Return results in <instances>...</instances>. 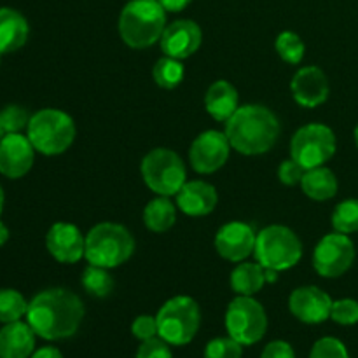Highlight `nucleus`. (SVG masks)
<instances>
[{
	"label": "nucleus",
	"instance_id": "e433bc0d",
	"mask_svg": "<svg viewBox=\"0 0 358 358\" xmlns=\"http://www.w3.org/2000/svg\"><path fill=\"white\" fill-rule=\"evenodd\" d=\"M304 168L301 166L297 161H294L292 157L290 159H285L278 168V178L282 184L285 185H297L301 184L304 177Z\"/></svg>",
	"mask_w": 358,
	"mask_h": 358
},
{
	"label": "nucleus",
	"instance_id": "7ed1b4c3",
	"mask_svg": "<svg viewBox=\"0 0 358 358\" xmlns=\"http://www.w3.org/2000/svg\"><path fill=\"white\" fill-rule=\"evenodd\" d=\"M119 35L133 49H147L161 41L166 10L157 0H129L119 14Z\"/></svg>",
	"mask_w": 358,
	"mask_h": 358
},
{
	"label": "nucleus",
	"instance_id": "f704fd0d",
	"mask_svg": "<svg viewBox=\"0 0 358 358\" xmlns=\"http://www.w3.org/2000/svg\"><path fill=\"white\" fill-rule=\"evenodd\" d=\"M135 358H173V355H171L170 345L156 336V338L142 341V345L136 350Z\"/></svg>",
	"mask_w": 358,
	"mask_h": 358
},
{
	"label": "nucleus",
	"instance_id": "b1692460",
	"mask_svg": "<svg viewBox=\"0 0 358 358\" xmlns=\"http://www.w3.org/2000/svg\"><path fill=\"white\" fill-rule=\"evenodd\" d=\"M231 289L238 296H255L266 285V271L257 261L240 262L231 273Z\"/></svg>",
	"mask_w": 358,
	"mask_h": 358
},
{
	"label": "nucleus",
	"instance_id": "4468645a",
	"mask_svg": "<svg viewBox=\"0 0 358 358\" xmlns=\"http://www.w3.org/2000/svg\"><path fill=\"white\" fill-rule=\"evenodd\" d=\"M332 303L327 292L315 285L299 287L289 297V310L303 324H322L331 318Z\"/></svg>",
	"mask_w": 358,
	"mask_h": 358
},
{
	"label": "nucleus",
	"instance_id": "c85d7f7f",
	"mask_svg": "<svg viewBox=\"0 0 358 358\" xmlns=\"http://www.w3.org/2000/svg\"><path fill=\"white\" fill-rule=\"evenodd\" d=\"M276 52L280 58L289 65H299L306 52V45H304L303 38L296 34V31H282L275 41Z\"/></svg>",
	"mask_w": 358,
	"mask_h": 358
},
{
	"label": "nucleus",
	"instance_id": "473e14b6",
	"mask_svg": "<svg viewBox=\"0 0 358 358\" xmlns=\"http://www.w3.org/2000/svg\"><path fill=\"white\" fill-rule=\"evenodd\" d=\"M310 358H350L348 350L339 339L322 338L311 348Z\"/></svg>",
	"mask_w": 358,
	"mask_h": 358
},
{
	"label": "nucleus",
	"instance_id": "a18cd8bd",
	"mask_svg": "<svg viewBox=\"0 0 358 358\" xmlns=\"http://www.w3.org/2000/svg\"><path fill=\"white\" fill-rule=\"evenodd\" d=\"M3 136H6V131H3V129H2V126H0V140H2Z\"/></svg>",
	"mask_w": 358,
	"mask_h": 358
},
{
	"label": "nucleus",
	"instance_id": "0eeeda50",
	"mask_svg": "<svg viewBox=\"0 0 358 358\" xmlns=\"http://www.w3.org/2000/svg\"><path fill=\"white\" fill-rule=\"evenodd\" d=\"M254 255L264 269L287 271L303 257V243L292 229L273 224L257 233Z\"/></svg>",
	"mask_w": 358,
	"mask_h": 358
},
{
	"label": "nucleus",
	"instance_id": "423d86ee",
	"mask_svg": "<svg viewBox=\"0 0 358 358\" xmlns=\"http://www.w3.org/2000/svg\"><path fill=\"white\" fill-rule=\"evenodd\" d=\"M156 320L161 339L171 346H185L198 334L201 311L192 297L177 296L161 306Z\"/></svg>",
	"mask_w": 358,
	"mask_h": 358
},
{
	"label": "nucleus",
	"instance_id": "58836bf2",
	"mask_svg": "<svg viewBox=\"0 0 358 358\" xmlns=\"http://www.w3.org/2000/svg\"><path fill=\"white\" fill-rule=\"evenodd\" d=\"M166 13H180L192 0H157Z\"/></svg>",
	"mask_w": 358,
	"mask_h": 358
},
{
	"label": "nucleus",
	"instance_id": "412c9836",
	"mask_svg": "<svg viewBox=\"0 0 358 358\" xmlns=\"http://www.w3.org/2000/svg\"><path fill=\"white\" fill-rule=\"evenodd\" d=\"M205 108L215 121L227 122L240 108L238 90L229 80H215L205 94Z\"/></svg>",
	"mask_w": 358,
	"mask_h": 358
},
{
	"label": "nucleus",
	"instance_id": "a878e982",
	"mask_svg": "<svg viewBox=\"0 0 358 358\" xmlns=\"http://www.w3.org/2000/svg\"><path fill=\"white\" fill-rule=\"evenodd\" d=\"M108 271L110 269L87 264L83 276H80V283H83L84 290L90 296L98 297V299H103V297L110 296L112 290H114V278H112Z\"/></svg>",
	"mask_w": 358,
	"mask_h": 358
},
{
	"label": "nucleus",
	"instance_id": "79ce46f5",
	"mask_svg": "<svg viewBox=\"0 0 358 358\" xmlns=\"http://www.w3.org/2000/svg\"><path fill=\"white\" fill-rule=\"evenodd\" d=\"M266 271V283H275L278 280V271L275 269H264Z\"/></svg>",
	"mask_w": 358,
	"mask_h": 358
},
{
	"label": "nucleus",
	"instance_id": "4c0bfd02",
	"mask_svg": "<svg viewBox=\"0 0 358 358\" xmlns=\"http://www.w3.org/2000/svg\"><path fill=\"white\" fill-rule=\"evenodd\" d=\"M261 358H296V353L287 341H271L264 348Z\"/></svg>",
	"mask_w": 358,
	"mask_h": 358
},
{
	"label": "nucleus",
	"instance_id": "dca6fc26",
	"mask_svg": "<svg viewBox=\"0 0 358 358\" xmlns=\"http://www.w3.org/2000/svg\"><path fill=\"white\" fill-rule=\"evenodd\" d=\"M35 152L28 136L21 133H7L0 140V173L7 178H21L31 170Z\"/></svg>",
	"mask_w": 358,
	"mask_h": 358
},
{
	"label": "nucleus",
	"instance_id": "a19ab883",
	"mask_svg": "<svg viewBox=\"0 0 358 358\" xmlns=\"http://www.w3.org/2000/svg\"><path fill=\"white\" fill-rule=\"evenodd\" d=\"M7 240H9V229H7L6 224L0 222V247L6 245Z\"/></svg>",
	"mask_w": 358,
	"mask_h": 358
},
{
	"label": "nucleus",
	"instance_id": "5701e85b",
	"mask_svg": "<svg viewBox=\"0 0 358 358\" xmlns=\"http://www.w3.org/2000/svg\"><path fill=\"white\" fill-rule=\"evenodd\" d=\"M299 185L304 194L315 201H327L338 194V178L327 166H317L304 171Z\"/></svg>",
	"mask_w": 358,
	"mask_h": 358
},
{
	"label": "nucleus",
	"instance_id": "393cba45",
	"mask_svg": "<svg viewBox=\"0 0 358 358\" xmlns=\"http://www.w3.org/2000/svg\"><path fill=\"white\" fill-rule=\"evenodd\" d=\"M177 220V206L168 196H157L147 203L143 210V224L152 233H166Z\"/></svg>",
	"mask_w": 358,
	"mask_h": 358
},
{
	"label": "nucleus",
	"instance_id": "20e7f679",
	"mask_svg": "<svg viewBox=\"0 0 358 358\" xmlns=\"http://www.w3.org/2000/svg\"><path fill=\"white\" fill-rule=\"evenodd\" d=\"M133 252H135V238L121 224H96L86 234L84 257L93 266L107 269L119 268L131 259Z\"/></svg>",
	"mask_w": 358,
	"mask_h": 358
},
{
	"label": "nucleus",
	"instance_id": "9d476101",
	"mask_svg": "<svg viewBox=\"0 0 358 358\" xmlns=\"http://www.w3.org/2000/svg\"><path fill=\"white\" fill-rule=\"evenodd\" d=\"M227 334L243 346L255 345L264 338L268 331V317L254 296H238L226 311Z\"/></svg>",
	"mask_w": 358,
	"mask_h": 358
},
{
	"label": "nucleus",
	"instance_id": "cd10ccee",
	"mask_svg": "<svg viewBox=\"0 0 358 358\" xmlns=\"http://www.w3.org/2000/svg\"><path fill=\"white\" fill-rule=\"evenodd\" d=\"M28 303L17 290L0 289V324H10L27 317Z\"/></svg>",
	"mask_w": 358,
	"mask_h": 358
},
{
	"label": "nucleus",
	"instance_id": "6e6552de",
	"mask_svg": "<svg viewBox=\"0 0 358 358\" xmlns=\"http://www.w3.org/2000/svg\"><path fill=\"white\" fill-rule=\"evenodd\" d=\"M142 177L147 187L157 196H177L185 184L187 171L182 157L175 150L157 147L142 159Z\"/></svg>",
	"mask_w": 358,
	"mask_h": 358
},
{
	"label": "nucleus",
	"instance_id": "39448f33",
	"mask_svg": "<svg viewBox=\"0 0 358 358\" xmlns=\"http://www.w3.org/2000/svg\"><path fill=\"white\" fill-rule=\"evenodd\" d=\"M27 136L34 149L44 156H58L76 140V122L58 108H42L31 115Z\"/></svg>",
	"mask_w": 358,
	"mask_h": 358
},
{
	"label": "nucleus",
	"instance_id": "f257e3e1",
	"mask_svg": "<svg viewBox=\"0 0 358 358\" xmlns=\"http://www.w3.org/2000/svg\"><path fill=\"white\" fill-rule=\"evenodd\" d=\"M83 318V301L79 296L62 287L42 290L28 303V325L38 338L45 341H62L72 338L79 331Z\"/></svg>",
	"mask_w": 358,
	"mask_h": 358
},
{
	"label": "nucleus",
	"instance_id": "c756f323",
	"mask_svg": "<svg viewBox=\"0 0 358 358\" xmlns=\"http://www.w3.org/2000/svg\"><path fill=\"white\" fill-rule=\"evenodd\" d=\"M332 227L343 234L358 231V199H346L336 206L332 213Z\"/></svg>",
	"mask_w": 358,
	"mask_h": 358
},
{
	"label": "nucleus",
	"instance_id": "aec40b11",
	"mask_svg": "<svg viewBox=\"0 0 358 358\" xmlns=\"http://www.w3.org/2000/svg\"><path fill=\"white\" fill-rule=\"evenodd\" d=\"M35 336L28 322L3 324L0 329V358H30L35 352Z\"/></svg>",
	"mask_w": 358,
	"mask_h": 358
},
{
	"label": "nucleus",
	"instance_id": "f8f14e48",
	"mask_svg": "<svg viewBox=\"0 0 358 358\" xmlns=\"http://www.w3.org/2000/svg\"><path fill=\"white\" fill-rule=\"evenodd\" d=\"M231 143L226 133L208 129L194 138L189 149V163L196 173L210 175L219 171L229 159Z\"/></svg>",
	"mask_w": 358,
	"mask_h": 358
},
{
	"label": "nucleus",
	"instance_id": "a211bd4d",
	"mask_svg": "<svg viewBox=\"0 0 358 358\" xmlns=\"http://www.w3.org/2000/svg\"><path fill=\"white\" fill-rule=\"evenodd\" d=\"M292 96L301 107L315 108L329 98V79L325 72L318 66H303L296 72L290 83Z\"/></svg>",
	"mask_w": 358,
	"mask_h": 358
},
{
	"label": "nucleus",
	"instance_id": "f3484780",
	"mask_svg": "<svg viewBox=\"0 0 358 358\" xmlns=\"http://www.w3.org/2000/svg\"><path fill=\"white\" fill-rule=\"evenodd\" d=\"M203 34L198 23L191 20H177L164 28L161 35V51L164 56L185 59L201 48Z\"/></svg>",
	"mask_w": 358,
	"mask_h": 358
},
{
	"label": "nucleus",
	"instance_id": "ea45409f",
	"mask_svg": "<svg viewBox=\"0 0 358 358\" xmlns=\"http://www.w3.org/2000/svg\"><path fill=\"white\" fill-rule=\"evenodd\" d=\"M30 358H63V355L58 348H55V346H44V348L31 353Z\"/></svg>",
	"mask_w": 358,
	"mask_h": 358
},
{
	"label": "nucleus",
	"instance_id": "f03ea898",
	"mask_svg": "<svg viewBox=\"0 0 358 358\" xmlns=\"http://www.w3.org/2000/svg\"><path fill=\"white\" fill-rule=\"evenodd\" d=\"M231 147L243 156H261L275 147L280 121L264 105H243L226 122Z\"/></svg>",
	"mask_w": 358,
	"mask_h": 358
},
{
	"label": "nucleus",
	"instance_id": "6ab92c4d",
	"mask_svg": "<svg viewBox=\"0 0 358 358\" xmlns=\"http://www.w3.org/2000/svg\"><path fill=\"white\" fill-rule=\"evenodd\" d=\"M219 194L205 180H189L177 192V206L189 217H205L215 210Z\"/></svg>",
	"mask_w": 358,
	"mask_h": 358
},
{
	"label": "nucleus",
	"instance_id": "4be33fe9",
	"mask_svg": "<svg viewBox=\"0 0 358 358\" xmlns=\"http://www.w3.org/2000/svg\"><path fill=\"white\" fill-rule=\"evenodd\" d=\"M30 27L20 10L2 7L0 9V55H9L23 48L28 41Z\"/></svg>",
	"mask_w": 358,
	"mask_h": 358
},
{
	"label": "nucleus",
	"instance_id": "2eb2a0df",
	"mask_svg": "<svg viewBox=\"0 0 358 358\" xmlns=\"http://www.w3.org/2000/svg\"><path fill=\"white\" fill-rule=\"evenodd\" d=\"M48 252L62 264H76L86 254V236L69 222H56L45 234Z\"/></svg>",
	"mask_w": 358,
	"mask_h": 358
},
{
	"label": "nucleus",
	"instance_id": "c9c22d12",
	"mask_svg": "<svg viewBox=\"0 0 358 358\" xmlns=\"http://www.w3.org/2000/svg\"><path fill=\"white\" fill-rule=\"evenodd\" d=\"M131 334L138 341H147V339H152L156 336H159L156 317H150V315H140V317H136L131 324Z\"/></svg>",
	"mask_w": 358,
	"mask_h": 358
},
{
	"label": "nucleus",
	"instance_id": "72a5a7b5",
	"mask_svg": "<svg viewBox=\"0 0 358 358\" xmlns=\"http://www.w3.org/2000/svg\"><path fill=\"white\" fill-rule=\"evenodd\" d=\"M331 318L339 325L358 324V301L339 299L332 303Z\"/></svg>",
	"mask_w": 358,
	"mask_h": 358
},
{
	"label": "nucleus",
	"instance_id": "7c9ffc66",
	"mask_svg": "<svg viewBox=\"0 0 358 358\" xmlns=\"http://www.w3.org/2000/svg\"><path fill=\"white\" fill-rule=\"evenodd\" d=\"M31 115L20 105H7L0 110V126L7 133H21L28 128Z\"/></svg>",
	"mask_w": 358,
	"mask_h": 358
},
{
	"label": "nucleus",
	"instance_id": "49530a36",
	"mask_svg": "<svg viewBox=\"0 0 358 358\" xmlns=\"http://www.w3.org/2000/svg\"><path fill=\"white\" fill-rule=\"evenodd\" d=\"M0 58H2V55H0Z\"/></svg>",
	"mask_w": 358,
	"mask_h": 358
},
{
	"label": "nucleus",
	"instance_id": "2f4dec72",
	"mask_svg": "<svg viewBox=\"0 0 358 358\" xmlns=\"http://www.w3.org/2000/svg\"><path fill=\"white\" fill-rule=\"evenodd\" d=\"M241 355H243V345L231 336L212 339L205 348V358H241Z\"/></svg>",
	"mask_w": 358,
	"mask_h": 358
},
{
	"label": "nucleus",
	"instance_id": "1a4fd4ad",
	"mask_svg": "<svg viewBox=\"0 0 358 358\" xmlns=\"http://www.w3.org/2000/svg\"><path fill=\"white\" fill-rule=\"evenodd\" d=\"M336 135L329 126L313 122L296 131L290 142V157L304 170L324 166L336 154Z\"/></svg>",
	"mask_w": 358,
	"mask_h": 358
},
{
	"label": "nucleus",
	"instance_id": "bb28decb",
	"mask_svg": "<svg viewBox=\"0 0 358 358\" xmlns=\"http://www.w3.org/2000/svg\"><path fill=\"white\" fill-rule=\"evenodd\" d=\"M184 73L185 70L182 59L171 58V56L159 58L152 69L154 80L163 90H175L184 80Z\"/></svg>",
	"mask_w": 358,
	"mask_h": 358
},
{
	"label": "nucleus",
	"instance_id": "9b49d317",
	"mask_svg": "<svg viewBox=\"0 0 358 358\" xmlns=\"http://www.w3.org/2000/svg\"><path fill=\"white\" fill-rule=\"evenodd\" d=\"M355 261V245L348 234L331 233L322 238L313 250V268L324 278H339Z\"/></svg>",
	"mask_w": 358,
	"mask_h": 358
},
{
	"label": "nucleus",
	"instance_id": "ddd939ff",
	"mask_svg": "<svg viewBox=\"0 0 358 358\" xmlns=\"http://www.w3.org/2000/svg\"><path fill=\"white\" fill-rule=\"evenodd\" d=\"M257 233L254 227L241 220L227 222L217 231L215 250L229 262H243L254 254Z\"/></svg>",
	"mask_w": 358,
	"mask_h": 358
},
{
	"label": "nucleus",
	"instance_id": "c03bdc74",
	"mask_svg": "<svg viewBox=\"0 0 358 358\" xmlns=\"http://www.w3.org/2000/svg\"><path fill=\"white\" fill-rule=\"evenodd\" d=\"M353 136H355V143H357V147H358V124H357V128H355V133H353Z\"/></svg>",
	"mask_w": 358,
	"mask_h": 358
},
{
	"label": "nucleus",
	"instance_id": "37998d69",
	"mask_svg": "<svg viewBox=\"0 0 358 358\" xmlns=\"http://www.w3.org/2000/svg\"><path fill=\"white\" fill-rule=\"evenodd\" d=\"M3 203H6V196H3V189L2 185H0V215H2L3 212Z\"/></svg>",
	"mask_w": 358,
	"mask_h": 358
}]
</instances>
